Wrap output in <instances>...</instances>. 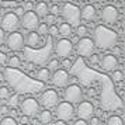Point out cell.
Listing matches in <instances>:
<instances>
[{
  "instance_id": "obj_43",
  "label": "cell",
  "mask_w": 125,
  "mask_h": 125,
  "mask_svg": "<svg viewBox=\"0 0 125 125\" xmlns=\"http://www.w3.org/2000/svg\"><path fill=\"white\" fill-rule=\"evenodd\" d=\"M3 41H4V31L0 28V44H3Z\"/></svg>"
},
{
  "instance_id": "obj_12",
  "label": "cell",
  "mask_w": 125,
  "mask_h": 125,
  "mask_svg": "<svg viewBox=\"0 0 125 125\" xmlns=\"http://www.w3.org/2000/svg\"><path fill=\"white\" fill-rule=\"evenodd\" d=\"M7 46L11 51H21L24 48V35L18 31H14L7 37Z\"/></svg>"
},
{
  "instance_id": "obj_46",
  "label": "cell",
  "mask_w": 125,
  "mask_h": 125,
  "mask_svg": "<svg viewBox=\"0 0 125 125\" xmlns=\"http://www.w3.org/2000/svg\"><path fill=\"white\" fill-rule=\"evenodd\" d=\"M1 80H4V74L3 73H0V82H1Z\"/></svg>"
},
{
  "instance_id": "obj_29",
  "label": "cell",
  "mask_w": 125,
  "mask_h": 125,
  "mask_svg": "<svg viewBox=\"0 0 125 125\" xmlns=\"http://www.w3.org/2000/svg\"><path fill=\"white\" fill-rule=\"evenodd\" d=\"M59 11H61V7L58 6V4H52V6L49 7V10H48V14H51V16H53V17H56L58 14H59Z\"/></svg>"
},
{
  "instance_id": "obj_1",
  "label": "cell",
  "mask_w": 125,
  "mask_h": 125,
  "mask_svg": "<svg viewBox=\"0 0 125 125\" xmlns=\"http://www.w3.org/2000/svg\"><path fill=\"white\" fill-rule=\"evenodd\" d=\"M93 42L98 49H111L114 46H117L118 34L107 25H97L94 28Z\"/></svg>"
},
{
  "instance_id": "obj_33",
  "label": "cell",
  "mask_w": 125,
  "mask_h": 125,
  "mask_svg": "<svg viewBox=\"0 0 125 125\" xmlns=\"http://www.w3.org/2000/svg\"><path fill=\"white\" fill-rule=\"evenodd\" d=\"M13 13H14V14H16V16H17V17L20 18V17H23V14H24L25 11H24V7L18 6V7H16V10H14Z\"/></svg>"
},
{
  "instance_id": "obj_34",
  "label": "cell",
  "mask_w": 125,
  "mask_h": 125,
  "mask_svg": "<svg viewBox=\"0 0 125 125\" xmlns=\"http://www.w3.org/2000/svg\"><path fill=\"white\" fill-rule=\"evenodd\" d=\"M53 23H55V17H53V16H51V14H46V16H45V24L52 25Z\"/></svg>"
},
{
  "instance_id": "obj_5",
  "label": "cell",
  "mask_w": 125,
  "mask_h": 125,
  "mask_svg": "<svg viewBox=\"0 0 125 125\" xmlns=\"http://www.w3.org/2000/svg\"><path fill=\"white\" fill-rule=\"evenodd\" d=\"M73 52V44L72 41L68 38H61L56 41L55 44V53L58 55V58H62V59H68Z\"/></svg>"
},
{
  "instance_id": "obj_35",
  "label": "cell",
  "mask_w": 125,
  "mask_h": 125,
  "mask_svg": "<svg viewBox=\"0 0 125 125\" xmlns=\"http://www.w3.org/2000/svg\"><path fill=\"white\" fill-rule=\"evenodd\" d=\"M72 125H89V122H87V121H84V119H79V118H77Z\"/></svg>"
},
{
  "instance_id": "obj_41",
  "label": "cell",
  "mask_w": 125,
  "mask_h": 125,
  "mask_svg": "<svg viewBox=\"0 0 125 125\" xmlns=\"http://www.w3.org/2000/svg\"><path fill=\"white\" fill-rule=\"evenodd\" d=\"M0 113L1 114H9V107H7V105H0Z\"/></svg>"
},
{
  "instance_id": "obj_32",
  "label": "cell",
  "mask_w": 125,
  "mask_h": 125,
  "mask_svg": "<svg viewBox=\"0 0 125 125\" xmlns=\"http://www.w3.org/2000/svg\"><path fill=\"white\" fill-rule=\"evenodd\" d=\"M48 34L52 35V37H55V35H58V25H55V24H52V25H49L48 27Z\"/></svg>"
},
{
  "instance_id": "obj_9",
  "label": "cell",
  "mask_w": 125,
  "mask_h": 125,
  "mask_svg": "<svg viewBox=\"0 0 125 125\" xmlns=\"http://www.w3.org/2000/svg\"><path fill=\"white\" fill-rule=\"evenodd\" d=\"M55 114H56V119L58 121H69V119L73 118L74 115V107L72 105V104H69V103L66 101H62L56 105V111H55Z\"/></svg>"
},
{
  "instance_id": "obj_6",
  "label": "cell",
  "mask_w": 125,
  "mask_h": 125,
  "mask_svg": "<svg viewBox=\"0 0 125 125\" xmlns=\"http://www.w3.org/2000/svg\"><path fill=\"white\" fill-rule=\"evenodd\" d=\"M20 108H21V113H23L24 117L31 118V117H35L40 113V103H38V100H35L32 97H28L20 104Z\"/></svg>"
},
{
  "instance_id": "obj_42",
  "label": "cell",
  "mask_w": 125,
  "mask_h": 125,
  "mask_svg": "<svg viewBox=\"0 0 125 125\" xmlns=\"http://www.w3.org/2000/svg\"><path fill=\"white\" fill-rule=\"evenodd\" d=\"M1 7H16V3H14V1H10V3H1Z\"/></svg>"
},
{
  "instance_id": "obj_10",
  "label": "cell",
  "mask_w": 125,
  "mask_h": 125,
  "mask_svg": "<svg viewBox=\"0 0 125 125\" xmlns=\"http://www.w3.org/2000/svg\"><path fill=\"white\" fill-rule=\"evenodd\" d=\"M118 9L113 4H107V6L103 7L101 10V20L104 21L105 24L108 25H113V24L117 23V20H118Z\"/></svg>"
},
{
  "instance_id": "obj_36",
  "label": "cell",
  "mask_w": 125,
  "mask_h": 125,
  "mask_svg": "<svg viewBox=\"0 0 125 125\" xmlns=\"http://www.w3.org/2000/svg\"><path fill=\"white\" fill-rule=\"evenodd\" d=\"M98 61H100V56H98V55H96V53H93V55L90 56V62L91 63H97Z\"/></svg>"
},
{
  "instance_id": "obj_23",
  "label": "cell",
  "mask_w": 125,
  "mask_h": 125,
  "mask_svg": "<svg viewBox=\"0 0 125 125\" xmlns=\"http://www.w3.org/2000/svg\"><path fill=\"white\" fill-rule=\"evenodd\" d=\"M59 66H61V62L58 61L56 58H52L51 61L48 62V65H46V69L49 72H56L58 69H59Z\"/></svg>"
},
{
  "instance_id": "obj_26",
  "label": "cell",
  "mask_w": 125,
  "mask_h": 125,
  "mask_svg": "<svg viewBox=\"0 0 125 125\" xmlns=\"http://www.w3.org/2000/svg\"><path fill=\"white\" fill-rule=\"evenodd\" d=\"M0 125H18L16 118H13V117H4V118H1L0 121Z\"/></svg>"
},
{
  "instance_id": "obj_39",
  "label": "cell",
  "mask_w": 125,
  "mask_h": 125,
  "mask_svg": "<svg viewBox=\"0 0 125 125\" xmlns=\"http://www.w3.org/2000/svg\"><path fill=\"white\" fill-rule=\"evenodd\" d=\"M90 124L91 125H98L100 124V119L97 118V117H91L90 118Z\"/></svg>"
},
{
  "instance_id": "obj_18",
  "label": "cell",
  "mask_w": 125,
  "mask_h": 125,
  "mask_svg": "<svg viewBox=\"0 0 125 125\" xmlns=\"http://www.w3.org/2000/svg\"><path fill=\"white\" fill-rule=\"evenodd\" d=\"M48 10H49V6L46 4L45 1H38V3L34 6V10H32V11L37 14V17L38 18L40 17L45 18V16L48 14Z\"/></svg>"
},
{
  "instance_id": "obj_11",
  "label": "cell",
  "mask_w": 125,
  "mask_h": 125,
  "mask_svg": "<svg viewBox=\"0 0 125 125\" xmlns=\"http://www.w3.org/2000/svg\"><path fill=\"white\" fill-rule=\"evenodd\" d=\"M20 24H21L25 30L35 31L37 27L40 25V18L37 17V14H35L32 10H31V11H25L23 14L21 20H20Z\"/></svg>"
},
{
  "instance_id": "obj_7",
  "label": "cell",
  "mask_w": 125,
  "mask_h": 125,
  "mask_svg": "<svg viewBox=\"0 0 125 125\" xmlns=\"http://www.w3.org/2000/svg\"><path fill=\"white\" fill-rule=\"evenodd\" d=\"M0 24H1V27H0V28L3 30V31L14 32V31L20 27V18H18L14 13L9 11V13H6V14L1 17Z\"/></svg>"
},
{
  "instance_id": "obj_30",
  "label": "cell",
  "mask_w": 125,
  "mask_h": 125,
  "mask_svg": "<svg viewBox=\"0 0 125 125\" xmlns=\"http://www.w3.org/2000/svg\"><path fill=\"white\" fill-rule=\"evenodd\" d=\"M113 79H114V82H122V79H124V73L117 69V70H114L113 72Z\"/></svg>"
},
{
  "instance_id": "obj_44",
  "label": "cell",
  "mask_w": 125,
  "mask_h": 125,
  "mask_svg": "<svg viewBox=\"0 0 125 125\" xmlns=\"http://www.w3.org/2000/svg\"><path fill=\"white\" fill-rule=\"evenodd\" d=\"M63 66H65V68H69V66H70V62H69L68 59H65V62H63Z\"/></svg>"
},
{
  "instance_id": "obj_45",
  "label": "cell",
  "mask_w": 125,
  "mask_h": 125,
  "mask_svg": "<svg viewBox=\"0 0 125 125\" xmlns=\"http://www.w3.org/2000/svg\"><path fill=\"white\" fill-rule=\"evenodd\" d=\"M55 125H65V122H63V121H58V119H56V122H55Z\"/></svg>"
},
{
  "instance_id": "obj_27",
  "label": "cell",
  "mask_w": 125,
  "mask_h": 125,
  "mask_svg": "<svg viewBox=\"0 0 125 125\" xmlns=\"http://www.w3.org/2000/svg\"><path fill=\"white\" fill-rule=\"evenodd\" d=\"M35 32L40 35V37L41 35H45L46 32H48V25H46L45 23H40V25L37 27V31H35Z\"/></svg>"
},
{
  "instance_id": "obj_4",
  "label": "cell",
  "mask_w": 125,
  "mask_h": 125,
  "mask_svg": "<svg viewBox=\"0 0 125 125\" xmlns=\"http://www.w3.org/2000/svg\"><path fill=\"white\" fill-rule=\"evenodd\" d=\"M58 101H59V94H58L56 90L53 89H46L42 94H41L40 98V105L44 107V110H49L52 107H56Z\"/></svg>"
},
{
  "instance_id": "obj_31",
  "label": "cell",
  "mask_w": 125,
  "mask_h": 125,
  "mask_svg": "<svg viewBox=\"0 0 125 125\" xmlns=\"http://www.w3.org/2000/svg\"><path fill=\"white\" fill-rule=\"evenodd\" d=\"M9 93H10L9 87H6V86H1L0 87V98H7L9 97Z\"/></svg>"
},
{
  "instance_id": "obj_19",
  "label": "cell",
  "mask_w": 125,
  "mask_h": 125,
  "mask_svg": "<svg viewBox=\"0 0 125 125\" xmlns=\"http://www.w3.org/2000/svg\"><path fill=\"white\" fill-rule=\"evenodd\" d=\"M38 119L42 125H48L52 122V113L49 110H42L38 113Z\"/></svg>"
},
{
  "instance_id": "obj_14",
  "label": "cell",
  "mask_w": 125,
  "mask_h": 125,
  "mask_svg": "<svg viewBox=\"0 0 125 125\" xmlns=\"http://www.w3.org/2000/svg\"><path fill=\"white\" fill-rule=\"evenodd\" d=\"M51 82L53 83V86L56 87H65L69 83V73L65 69H58L56 72H53V74H51Z\"/></svg>"
},
{
  "instance_id": "obj_24",
  "label": "cell",
  "mask_w": 125,
  "mask_h": 125,
  "mask_svg": "<svg viewBox=\"0 0 125 125\" xmlns=\"http://www.w3.org/2000/svg\"><path fill=\"white\" fill-rule=\"evenodd\" d=\"M107 125H124V121L119 115H111L107 119Z\"/></svg>"
},
{
  "instance_id": "obj_40",
  "label": "cell",
  "mask_w": 125,
  "mask_h": 125,
  "mask_svg": "<svg viewBox=\"0 0 125 125\" xmlns=\"http://www.w3.org/2000/svg\"><path fill=\"white\" fill-rule=\"evenodd\" d=\"M20 121H21V125H28L30 124V118L28 117H21V119H20Z\"/></svg>"
},
{
  "instance_id": "obj_20",
  "label": "cell",
  "mask_w": 125,
  "mask_h": 125,
  "mask_svg": "<svg viewBox=\"0 0 125 125\" xmlns=\"http://www.w3.org/2000/svg\"><path fill=\"white\" fill-rule=\"evenodd\" d=\"M58 34L62 35L63 38H66V37H70L72 35V27L66 23H61L59 24V27H58Z\"/></svg>"
},
{
  "instance_id": "obj_15",
  "label": "cell",
  "mask_w": 125,
  "mask_h": 125,
  "mask_svg": "<svg viewBox=\"0 0 125 125\" xmlns=\"http://www.w3.org/2000/svg\"><path fill=\"white\" fill-rule=\"evenodd\" d=\"M100 65L105 72H114L118 66V58L114 56L113 53H107L100 59Z\"/></svg>"
},
{
  "instance_id": "obj_21",
  "label": "cell",
  "mask_w": 125,
  "mask_h": 125,
  "mask_svg": "<svg viewBox=\"0 0 125 125\" xmlns=\"http://www.w3.org/2000/svg\"><path fill=\"white\" fill-rule=\"evenodd\" d=\"M37 79L40 80V82H48V80H51V72L46 68L38 69V72H37Z\"/></svg>"
},
{
  "instance_id": "obj_3",
  "label": "cell",
  "mask_w": 125,
  "mask_h": 125,
  "mask_svg": "<svg viewBox=\"0 0 125 125\" xmlns=\"http://www.w3.org/2000/svg\"><path fill=\"white\" fill-rule=\"evenodd\" d=\"M76 51L80 56H86V58H90L94 51H96V45L93 42V38L90 37H83L77 41L76 44Z\"/></svg>"
},
{
  "instance_id": "obj_13",
  "label": "cell",
  "mask_w": 125,
  "mask_h": 125,
  "mask_svg": "<svg viewBox=\"0 0 125 125\" xmlns=\"http://www.w3.org/2000/svg\"><path fill=\"white\" fill-rule=\"evenodd\" d=\"M76 111H77L76 114L79 115V119L87 121V119L91 118L93 114H94V105H93L90 101H82V103H79Z\"/></svg>"
},
{
  "instance_id": "obj_16",
  "label": "cell",
  "mask_w": 125,
  "mask_h": 125,
  "mask_svg": "<svg viewBox=\"0 0 125 125\" xmlns=\"http://www.w3.org/2000/svg\"><path fill=\"white\" fill-rule=\"evenodd\" d=\"M96 17H97V10L96 7L91 6V4H86L80 10V18H83L86 21H93Z\"/></svg>"
},
{
  "instance_id": "obj_37",
  "label": "cell",
  "mask_w": 125,
  "mask_h": 125,
  "mask_svg": "<svg viewBox=\"0 0 125 125\" xmlns=\"http://www.w3.org/2000/svg\"><path fill=\"white\" fill-rule=\"evenodd\" d=\"M6 62H7V55L0 51V63H6Z\"/></svg>"
},
{
  "instance_id": "obj_8",
  "label": "cell",
  "mask_w": 125,
  "mask_h": 125,
  "mask_svg": "<svg viewBox=\"0 0 125 125\" xmlns=\"http://www.w3.org/2000/svg\"><path fill=\"white\" fill-rule=\"evenodd\" d=\"M83 98V90L79 84H69L65 90V101L69 103V104H76V103H80Z\"/></svg>"
},
{
  "instance_id": "obj_17",
  "label": "cell",
  "mask_w": 125,
  "mask_h": 125,
  "mask_svg": "<svg viewBox=\"0 0 125 125\" xmlns=\"http://www.w3.org/2000/svg\"><path fill=\"white\" fill-rule=\"evenodd\" d=\"M25 42H27V45L30 48H38L41 44V37L35 31H30L27 38H25Z\"/></svg>"
},
{
  "instance_id": "obj_28",
  "label": "cell",
  "mask_w": 125,
  "mask_h": 125,
  "mask_svg": "<svg viewBox=\"0 0 125 125\" xmlns=\"http://www.w3.org/2000/svg\"><path fill=\"white\" fill-rule=\"evenodd\" d=\"M18 105V94H13L9 97V107L16 108Z\"/></svg>"
},
{
  "instance_id": "obj_25",
  "label": "cell",
  "mask_w": 125,
  "mask_h": 125,
  "mask_svg": "<svg viewBox=\"0 0 125 125\" xmlns=\"http://www.w3.org/2000/svg\"><path fill=\"white\" fill-rule=\"evenodd\" d=\"M87 32H89V30H87V27H86V25H83V24H80V25H77V27H76V34L79 35V38L87 37Z\"/></svg>"
},
{
  "instance_id": "obj_38",
  "label": "cell",
  "mask_w": 125,
  "mask_h": 125,
  "mask_svg": "<svg viewBox=\"0 0 125 125\" xmlns=\"http://www.w3.org/2000/svg\"><path fill=\"white\" fill-rule=\"evenodd\" d=\"M113 55H114V56L121 55V48H119V46H114V48H113Z\"/></svg>"
},
{
  "instance_id": "obj_22",
  "label": "cell",
  "mask_w": 125,
  "mask_h": 125,
  "mask_svg": "<svg viewBox=\"0 0 125 125\" xmlns=\"http://www.w3.org/2000/svg\"><path fill=\"white\" fill-rule=\"evenodd\" d=\"M7 63H9V68L10 69H17L20 68V65H21V59L17 56V55H13L7 59Z\"/></svg>"
},
{
  "instance_id": "obj_2",
  "label": "cell",
  "mask_w": 125,
  "mask_h": 125,
  "mask_svg": "<svg viewBox=\"0 0 125 125\" xmlns=\"http://www.w3.org/2000/svg\"><path fill=\"white\" fill-rule=\"evenodd\" d=\"M62 16L65 23L70 27L80 25V9L73 3H65L62 6Z\"/></svg>"
}]
</instances>
